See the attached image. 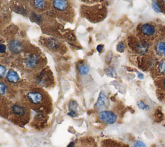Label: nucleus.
Masks as SVG:
<instances>
[{"instance_id": "nucleus-1", "label": "nucleus", "mask_w": 165, "mask_h": 147, "mask_svg": "<svg viewBox=\"0 0 165 147\" xmlns=\"http://www.w3.org/2000/svg\"><path fill=\"white\" fill-rule=\"evenodd\" d=\"M99 118L100 121L104 123L112 124L117 121V116L115 114L109 110H103L99 114Z\"/></svg>"}, {"instance_id": "nucleus-2", "label": "nucleus", "mask_w": 165, "mask_h": 147, "mask_svg": "<svg viewBox=\"0 0 165 147\" xmlns=\"http://www.w3.org/2000/svg\"><path fill=\"white\" fill-rule=\"evenodd\" d=\"M24 63L28 68H35L39 64V58L35 54H29L25 57Z\"/></svg>"}, {"instance_id": "nucleus-3", "label": "nucleus", "mask_w": 165, "mask_h": 147, "mask_svg": "<svg viewBox=\"0 0 165 147\" xmlns=\"http://www.w3.org/2000/svg\"><path fill=\"white\" fill-rule=\"evenodd\" d=\"M108 105V100L104 92L101 91L96 103V107L98 110H101L105 108Z\"/></svg>"}, {"instance_id": "nucleus-4", "label": "nucleus", "mask_w": 165, "mask_h": 147, "mask_svg": "<svg viewBox=\"0 0 165 147\" xmlns=\"http://www.w3.org/2000/svg\"><path fill=\"white\" fill-rule=\"evenodd\" d=\"M27 97L30 102H31L34 105H38L41 103L43 100V95L37 92H29L27 94Z\"/></svg>"}, {"instance_id": "nucleus-5", "label": "nucleus", "mask_w": 165, "mask_h": 147, "mask_svg": "<svg viewBox=\"0 0 165 147\" xmlns=\"http://www.w3.org/2000/svg\"><path fill=\"white\" fill-rule=\"evenodd\" d=\"M9 50L10 52L14 54L20 53L23 49V46L22 43L18 40H12L9 43Z\"/></svg>"}, {"instance_id": "nucleus-6", "label": "nucleus", "mask_w": 165, "mask_h": 147, "mask_svg": "<svg viewBox=\"0 0 165 147\" xmlns=\"http://www.w3.org/2000/svg\"><path fill=\"white\" fill-rule=\"evenodd\" d=\"M53 6L56 9L63 11L67 8L68 2L67 0H54Z\"/></svg>"}, {"instance_id": "nucleus-7", "label": "nucleus", "mask_w": 165, "mask_h": 147, "mask_svg": "<svg viewBox=\"0 0 165 147\" xmlns=\"http://www.w3.org/2000/svg\"><path fill=\"white\" fill-rule=\"evenodd\" d=\"M141 29L142 33L146 36H152L155 33V27L149 23H146L142 25Z\"/></svg>"}, {"instance_id": "nucleus-8", "label": "nucleus", "mask_w": 165, "mask_h": 147, "mask_svg": "<svg viewBox=\"0 0 165 147\" xmlns=\"http://www.w3.org/2000/svg\"><path fill=\"white\" fill-rule=\"evenodd\" d=\"M11 110L16 116H23L25 115L26 114V110L25 109V108L23 107L19 106V105H13L11 108Z\"/></svg>"}, {"instance_id": "nucleus-9", "label": "nucleus", "mask_w": 165, "mask_h": 147, "mask_svg": "<svg viewBox=\"0 0 165 147\" xmlns=\"http://www.w3.org/2000/svg\"><path fill=\"white\" fill-rule=\"evenodd\" d=\"M7 79L10 83H17L19 80V75L17 72H16L14 70H10L7 75Z\"/></svg>"}, {"instance_id": "nucleus-10", "label": "nucleus", "mask_w": 165, "mask_h": 147, "mask_svg": "<svg viewBox=\"0 0 165 147\" xmlns=\"http://www.w3.org/2000/svg\"><path fill=\"white\" fill-rule=\"evenodd\" d=\"M156 51L158 55L165 57V42H159L156 46Z\"/></svg>"}, {"instance_id": "nucleus-11", "label": "nucleus", "mask_w": 165, "mask_h": 147, "mask_svg": "<svg viewBox=\"0 0 165 147\" xmlns=\"http://www.w3.org/2000/svg\"><path fill=\"white\" fill-rule=\"evenodd\" d=\"M78 107V105H77V103L75 101H71L70 103V112L68 113V114L70 116L74 117L75 114H76V108Z\"/></svg>"}, {"instance_id": "nucleus-12", "label": "nucleus", "mask_w": 165, "mask_h": 147, "mask_svg": "<svg viewBox=\"0 0 165 147\" xmlns=\"http://www.w3.org/2000/svg\"><path fill=\"white\" fill-rule=\"evenodd\" d=\"M148 45L146 43H139V45L137 46V51L139 53L142 54L148 51Z\"/></svg>"}, {"instance_id": "nucleus-13", "label": "nucleus", "mask_w": 165, "mask_h": 147, "mask_svg": "<svg viewBox=\"0 0 165 147\" xmlns=\"http://www.w3.org/2000/svg\"><path fill=\"white\" fill-rule=\"evenodd\" d=\"M34 5L36 9H43L45 7V0H34Z\"/></svg>"}, {"instance_id": "nucleus-14", "label": "nucleus", "mask_w": 165, "mask_h": 147, "mask_svg": "<svg viewBox=\"0 0 165 147\" xmlns=\"http://www.w3.org/2000/svg\"><path fill=\"white\" fill-rule=\"evenodd\" d=\"M89 67L86 65H81L79 66V71L82 75H85L89 73Z\"/></svg>"}, {"instance_id": "nucleus-15", "label": "nucleus", "mask_w": 165, "mask_h": 147, "mask_svg": "<svg viewBox=\"0 0 165 147\" xmlns=\"http://www.w3.org/2000/svg\"><path fill=\"white\" fill-rule=\"evenodd\" d=\"M105 72L108 75L111 76L112 78H115L117 76L116 72H115V69L112 67H108L107 68H106Z\"/></svg>"}, {"instance_id": "nucleus-16", "label": "nucleus", "mask_w": 165, "mask_h": 147, "mask_svg": "<svg viewBox=\"0 0 165 147\" xmlns=\"http://www.w3.org/2000/svg\"><path fill=\"white\" fill-rule=\"evenodd\" d=\"M137 106L141 110H148L150 108V107L148 105H146L145 103H144L142 101H140L137 102Z\"/></svg>"}, {"instance_id": "nucleus-17", "label": "nucleus", "mask_w": 165, "mask_h": 147, "mask_svg": "<svg viewBox=\"0 0 165 147\" xmlns=\"http://www.w3.org/2000/svg\"><path fill=\"white\" fill-rule=\"evenodd\" d=\"M48 47L51 48L52 49H56L58 47V44L57 41L54 40L48 41Z\"/></svg>"}, {"instance_id": "nucleus-18", "label": "nucleus", "mask_w": 165, "mask_h": 147, "mask_svg": "<svg viewBox=\"0 0 165 147\" xmlns=\"http://www.w3.org/2000/svg\"><path fill=\"white\" fill-rule=\"evenodd\" d=\"M159 70L161 73L165 74V60H163L159 63Z\"/></svg>"}, {"instance_id": "nucleus-19", "label": "nucleus", "mask_w": 165, "mask_h": 147, "mask_svg": "<svg viewBox=\"0 0 165 147\" xmlns=\"http://www.w3.org/2000/svg\"><path fill=\"white\" fill-rule=\"evenodd\" d=\"M125 43L123 41H121L118 43V45L117 46V51L119 52H123L125 51Z\"/></svg>"}, {"instance_id": "nucleus-20", "label": "nucleus", "mask_w": 165, "mask_h": 147, "mask_svg": "<svg viewBox=\"0 0 165 147\" xmlns=\"http://www.w3.org/2000/svg\"><path fill=\"white\" fill-rule=\"evenodd\" d=\"M7 90V86L5 83L0 82V95H4Z\"/></svg>"}, {"instance_id": "nucleus-21", "label": "nucleus", "mask_w": 165, "mask_h": 147, "mask_svg": "<svg viewBox=\"0 0 165 147\" xmlns=\"http://www.w3.org/2000/svg\"><path fill=\"white\" fill-rule=\"evenodd\" d=\"M152 8H153V10H154V11H155V12H157V13H160V12H161V9L159 8L158 4H157V2H155V1H153V3H152Z\"/></svg>"}, {"instance_id": "nucleus-22", "label": "nucleus", "mask_w": 165, "mask_h": 147, "mask_svg": "<svg viewBox=\"0 0 165 147\" xmlns=\"http://www.w3.org/2000/svg\"><path fill=\"white\" fill-rule=\"evenodd\" d=\"M7 72V69L3 65H0V78H3Z\"/></svg>"}, {"instance_id": "nucleus-23", "label": "nucleus", "mask_w": 165, "mask_h": 147, "mask_svg": "<svg viewBox=\"0 0 165 147\" xmlns=\"http://www.w3.org/2000/svg\"><path fill=\"white\" fill-rule=\"evenodd\" d=\"M134 147H148V146L144 142H142V141H137L134 145Z\"/></svg>"}, {"instance_id": "nucleus-24", "label": "nucleus", "mask_w": 165, "mask_h": 147, "mask_svg": "<svg viewBox=\"0 0 165 147\" xmlns=\"http://www.w3.org/2000/svg\"><path fill=\"white\" fill-rule=\"evenodd\" d=\"M6 47H5V45L2 44V43H0V52L1 53H4L6 51Z\"/></svg>"}, {"instance_id": "nucleus-25", "label": "nucleus", "mask_w": 165, "mask_h": 147, "mask_svg": "<svg viewBox=\"0 0 165 147\" xmlns=\"http://www.w3.org/2000/svg\"><path fill=\"white\" fill-rule=\"evenodd\" d=\"M103 48H104V46L103 45H100L97 47V50L99 52H101L103 50Z\"/></svg>"}, {"instance_id": "nucleus-26", "label": "nucleus", "mask_w": 165, "mask_h": 147, "mask_svg": "<svg viewBox=\"0 0 165 147\" xmlns=\"http://www.w3.org/2000/svg\"><path fill=\"white\" fill-rule=\"evenodd\" d=\"M138 78L139 79H142L144 78V75L142 74V73H140V72L138 73Z\"/></svg>"}, {"instance_id": "nucleus-27", "label": "nucleus", "mask_w": 165, "mask_h": 147, "mask_svg": "<svg viewBox=\"0 0 165 147\" xmlns=\"http://www.w3.org/2000/svg\"><path fill=\"white\" fill-rule=\"evenodd\" d=\"M74 143H71L67 147H74Z\"/></svg>"}, {"instance_id": "nucleus-28", "label": "nucleus", "mask_w": 165, "mask_h": 147, "mask_svg": "<svg viewBox=\"0 0 165 147\" xmlns=\"http://www.w3.org/2000/svg\"><path fill=\"white\" fill-rule=\"evenodd\" d=\"M164 85L165 86V79H164Z\"/></svg>"}, {"instance_id": "nucleus-29", "label": "nucleus", "mask_w": 165, "mask_h": 147, "mask_svg": "<svg viewBox=\"0 0 165 147\" xmlns=\"http://www.w3.org/2000/svg\"><path fill=\"white\" fill-rule=\"evenodd\" d=\"M163 2H164V3L165 4V0H163Z\"/></svg>"}]
</instances>
